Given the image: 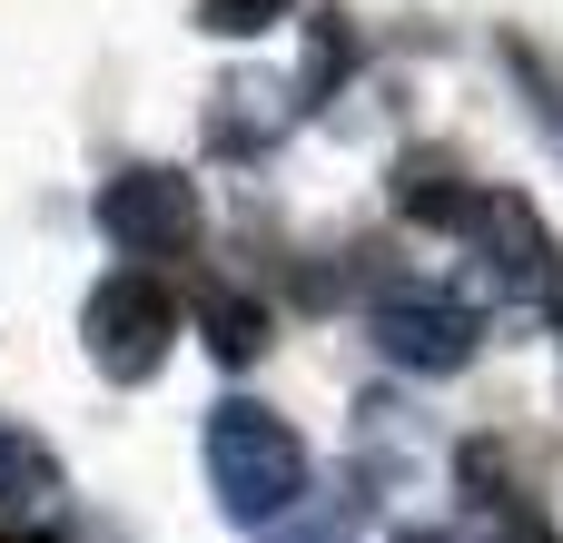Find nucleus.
Segmentation results:
<instances>
[{"instance_id": "f257e3e1", "label": "nucleus", "mask_w": 563, "mask_h": 543, "mask_svg": "<svg viewBox=\"0 0 563 543\" xmlns=\"http://www.w3.org/2000/svg\"><path fill=\"white\" fill-rule=\"evenodd\" d=\"M208 485H218V505L238 524L297 514L307 505V445H297V425L267 415V406H247V396L208 406Z\"/></svg>"}, {"instance_id": "f03ea898", "label": "nucleus", "mask_w": 563, "mask_h": 543, "mask_svg": "<svg viewBox=\"0 0 563 543\" xmlns=\"http://www.w3.org/2000/svg\"><path fill=\"white\" fill-rule=\"evenodd\" d=\"M445 237L485 247V277H495L505 297L563 317V247H554V228L534 218V198H515V188H465L455 218H445Z\"/></svg>"}, {"instance_id": "7ed1b4c3", "label": "nucleus", "mask_w": 563, "mask_h": 543, "mask_svg": "<svg viewBox=\"0 0 563 543\" xmlns=\"http://www.w3.org/2000/svg\"><path fill=\"white\" fill-rule=\"evenodd\" d=\"M366 326H376L386 366H406V376H455V366H475V346H485V317H475L455 287H416V277L376 287Z\"/></svg>"}, {"instance_id": "20e7f679", "label": "nucleus", "mask_w": 563, "mask_h": 543, "mask_svg": "<svg viewBox=\"0 0 563 543\" xmlns=\"http://www.w3.org/2000/svg\"><path fill=\"white\" fill-rule=\"evenodd\" d=\"M168 346H178V297H168L148 267L99 277V297H89V366H99L109 386H148V376L168 366Z\"/></svg>"}, {"instance_id": "39448f33", "label": "nucleus", "mask_w": 563, "mask_h": 543, "mask_svg": "<svg viewBox=\"0 0 563 543\" xmlns=\"http://www.w3.org/2000/svg\"><path fill=\"white\" fill-rule=\"evenodd\" d=\"M99 237H109L119 257H188V237H198V188H188L178 168H129V178L99 188Z\"/></svg>"}, {"instance_id": "423d86ee", "label": "nucleus", "mask_w": 563, "mask_h": 543, "mask_svg": "<svg viewBox=\"0 0 563 543\" xmlns=\"http://www.w3.org/2000/svg\"><path fill=\"white\" fill-rule=\"evenodd\" d=\"M307 119V99H297V79H218V99H208V148L218 158H257V148H277L287 129Z\"/></svg>"}, {"instance_id": "0eeeda50", "label": "nucleus", "mask_w": 563, "mask_h": 543, "mask_svg": "<svg viewBox=\"0 0 563 543\" xmlns=\"http://www.w3.org/2000/svg\"><path fill=\"white\" fill-rule=\"evenodd\" d=\"M59 514H69V485H59L49 445H40L30 425H0V543L49 534Z\"/></svg>"}, {"instance_id": "6e6552de", "label": "nucleus", "mask_w": 563, "mask_h": 543, "mask_svg": "<svg viewBox=\"0 0 563 543\" xmlns=\"http://www.w3.org/2000/svg\"><path fill=\"white\" fill-rule=\"evenodd\" d=\"M198 326H208V346H218L228 366H247V356L267 346V307H247L238 287H198Z\"/></svg>"}, {"instance_id": "1a4fd4ad", "label": "nucleus", "mask_w": 563, "mask_h": 543, "mask_svg": "<svg viewBox=\"0 0 563 543\" xmlns=\"http://www.w3.org/2000/svg\"><path fill=\"white\" fill-rule=\"evenodd\" d=\"M475 505H485V514L465 524V543H563L554 524H544L534 505H515V495H475Z\"/></svg>"}, {"instance_id": "9d476101", "label": "nucleus", "mask_w": 563, "mask_h": 543, "mask_svg": "<svg viewBox=\"0 0 563 543\" xmlns=\"http://www.w3.org/2000/svg\"><path fill=\"white\" fill-rule=\"evenodd\" d=\"M297 0H198V30H218V40H257V30H277Z\"/></svg>"}, {"instance_id": "9b49d317", "label": "nucleus", "mask_w": 563, "mask_h": 543, "mask_svg": "<svg viewBox=\"0 0 563 543\" xmlns=\"http://www.w3.org/2000/svg\"><path fill=\"white\" fill-rule=\"evenodd\" d=\"M267 543H356V495L346 505H317V514H277Z\"/></svg>"}]
</instances>
